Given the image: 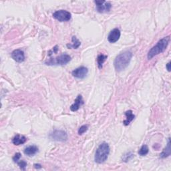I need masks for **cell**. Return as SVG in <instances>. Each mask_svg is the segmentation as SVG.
I'll return each instance as SVG.
<instances>
[{
  "mask_svg": "<svg viewBox=\"0 0 171 171\" xmlns=\"http://www.w3.org/2000/svg\"><path fill=\"white\" fill-rule=\"evenodd\" d=\"M88 73V70L87 68L84 66H80L76 68L74 71H72V74L78 79H83L87 76Z\"/></svg>",
  "mask_w": 171,
  "mask_h": 171,
  "instance_id": "8",
  "label": "cell"
},
{
  "mask_svg": "<svg viewBox=\"0 0 171 171\" xmlns=\"http://www.w3.org/2000/svg\"><path fill=\"white\" fill-rule=\"evenodd\" d=\"M53 18L59 22H63L70 21L72 18V15L69 12L63 10V9H60V10H58L53 13Z\"/></svg>",
  "mask_w": 171,
  "mask_h": 171,
  "instance_id": "5",
  "label": "cell"
},
{
  "mask_svg": "<svg viewBox=\"0 0 171 171\" xmlns=\"http://www.w3.org/2000/svg\"><path fill=\"white\" fill-rule=\"evenodd\" d=\"M88 129V125H83L78 130V134L82 135L84 133H85L86 132Z\"/></svg>",
  "mask_w": 171,
  "mask_h": 171,
  "instance_id": "19",
  "label": "cell"
},
{
  "mask_svg": "<svg viewBox=\"0 0 171 171\" xmlns=\"http://www.w3.org/2000/svg\"><path fill=\"white\" fill-rule=\"evenodd\" d=\"M21 156H22V155H21V154H20V153H16L15 155H14L13 157V162L17 163L18 162V161H19V160H20V158H21Z\"/></svg>",
  "mask_w": 171,
  "mask_h": 171,
  "instance_id": "22",
  "label": "cell"
},
{
  "mask_svg": "<svg viewBox=\"0 0 171 171\" xmlns=\"http://www.w3.org/2000/svg\"><path fill=\"white\" fill-rule=\"evenodd\" d=\"M133 58V53L130 51H125L116 56L114 62V66L116 71L121 72L128 66Z\"/></svg>",
  "mask_w": 171,
  "mask_h": 171,
  "instance_id": "1",
  "label": "cell"
},
{
  "mask_svg": "<svg viewBox=\"0 0 171 171\" xmlns=\"http://www.w3.org/2000/svg\"><path fill=\"white\" fill-rule=\"evenodd\" d=\"M110 154V146L108 143H102L96 151L94 156L95 162L98 164L104 163Z\"/></svg>",
  "mask_w": 171,
  "mask_h": 171,
  "instance_id": "3",
  "label": "cell"
},
{
  "mask_svg": "<svg viewBox=\"0 0 171 171\" xmlns=\"http://www.w3.org/2000/svg\"><path fill=\"white\" fill-rule=\"evenodd\" d=\"M170 42V36L164 37L158 42L156 44L153 46L148 51L147 58L148 60H151L155 56H157L160 53H163L167 49L168 43Z\"/></svg>",
  "mask_w": 171,
  "mask_h": 171,
  "instance_id": "2",
  "label": "cell"
},
{
  "mask_svg": "<svg viewBox=\"0 0 171 171\" xmlns=\"http://www.w3.org/2000/svg\"><path fill=\"white\" fill-rule=\"evenodd\" d=\"M170 138H168L167 147L163 150V151L161 153L160 156L162 158H164L168 157V156H170Z\"/></svg>",
  "mask_w": 171,
  "mask_h": 171,
  "instance_id": "16",
  "label": "cell"
},
{
  "mask_svg": "<svg viewBox=\"0 0 171 171\" xmlns=\"http://www.w3.org/2000/svg\"><path fill=\"white\" fill-rule=\"evenodd\" d=\"M49 136L52 140L58 142H66L68 140V134L66 132L63 130H53Z\"/></svg>",
  "mask_w": 171,
  "mask_h": 171,
  "instance_id": "6",
  "label": "cell"
},
{
  "mask_svg": "<svg viewBox=\"0 0 171 171\" xmlns=\"http://www.w3.org/2000/svg\"><path fill=\"white\" fill-rule=\"evenodd\" d=\"M148 152H149V149H148V146L144 144L139 150L138 154H139V155H140L142 156H146V154H147L148 153Z\"/></svg>",
  "mask_w": 171,
  "mask_h": 171,
  "instance_id": "18",
  "label": "cell"
},
{
  "mask_svg": "<svg viewBox=\"0 0 171 171\" xmlns=\"http://www.w3.org/2000/svg\"><path fill=\"white\" fill-rule=\"evenodd\" d=\"M71 60V57L67 54V53H63V54L60 55L54 59H51L48 62H46V63L49 66L52 65H60V66H63L66 65L67 63Z\"/></svg>",
  "mask_w": 171,
  "mask_h": 171,
  "instance_id": "4",
  "label": "cell"
},
{
  "mask_svg": "<svg viewBox=\"0 0 171 171\" xmlns=\"http://www.w3.org/2000/svg\"><path fill=\"white\" fill-rule=\"evenodd\" d=\"M125 115L126 116V119L123 122V124L125 126H128V125L130 124V123H131V122L134 119L135 116L133 114V111H132V110L126 111L125 112Z\"/></svg>",
  "mask_w": 171,
  "mask_h": 171,
  "instance_id": "14",
  "label": "cell"
},
{
  "mask_svg": "<svg viewBox=\"0 0 171 171\" xmlns=\"http://www.w3.org/2000/svg\"><path fill=\"white\" fill-rule=\"evenodd\" d=\"M72 44H67V47L69 49H72V48L77 49V48H78L80 46L81 42L78 40V39L76 38V37L73 36L72 39Z\"/></svg>",
  "mask_w": 171,
  "mask_h": 171,
  "instance_id": "15",
  "label": "cell"
},
{
  "mask_svg": "<svg viewBox=\"0 0 171 171\" xmlns=\"http://www.w3.org/2000/svg\"><path fill=\"white\" fill-rule=\"evenodd\" d=\"M108 56L104 55V54H100L98 56L97 58V63H98V66L99 69H102V64H103L104 62L106 60Z\"/></svg>",
  "mask_w": 171,
  "mask_h": 171,
  "instance_id": "17",
  "label": "cell"
},
{
  "mask_svg": "<svg viewBox=\"0 0 171 171\" xmlns=\"http://www.w3.org/2000/svg\"><path fill=\"white\" fill-rule=\"evenodd\" d=\"M120 38V31L118 28H114L112 30L108 36V40L110 43H115Z\"/></svg>",
  "mask_w": 171,
  "mask_h": 171,
  "instance_id": "9",
  "label": "cell"
},
{
  "mask_svg": "<svg viewBox=\"0 0 171 171\" xmlns=\"http://www.w3.org/2000/svg\"><path fill=\"white\" fill-rule=\"evenodd\" d=\"M133 156H134V154L133 153H127L126 154H124V158H123V159L124 162H128V161H129L133 157Z\"/></svg>",
  "mask_w": 171,
  "mask_h": 171,
  "instance_id": "21",
  "label": "cell"
},
{
  "mask_svg": "<svg viewBox=\"0 0 171 171\" xmlns=\"http://www.w3.org/2000/svg\"><path fill=\"white\" fill-rule=\"evenodd\" d=\"M83 104H84V101H83L82 96V95H78L74 100V104L70 106V110L72 112H76L79 110Z\"/></svg>",
  "mask_w": 171,
  "mask_h": 171,
  "instance_id": "11",
  "label": "cell"
},
{
  "mask_svg": "<svg viewBox=\"0 0 171 171\" xmlns=\"http://www.w3.org/2000/svg\"><path fill=\"white\" fill-rule=\"evenodd\" d=\"M34 166H35V167L36 168H41L42 167H41V164H34Z\"/></svg>",
  "mask_w": 171,
  "mask_h": 171,
  "instance_id": "24",
  "label": "cell"
},
{
  "mask_svg": "<svg viewBox=\"0 0 171 171\" xmlns=\"http://www.w3.org/2000/svg\"><path fill=\"white\" fill-rule=\"evenodd\" d=\"M170 62H168V63H167V66H166V67H167V69L168 70V72H170Z\"/></svg>",
  "mask_w": 171,
  "mask_h": 171,
  "instance_id": "23",
  "label": "cell"
},
{
  "mask_svg": "<svg viewBox=\"0 0 171 171\" xmlns=\"http://www.w3.org/2000/svg\"><path fill=\"white\" fill-rule=\"evenodd\" d=\"M18 166L19 167V168H20L22 170H26V168L27 167V163L25 162L24 160H20V161H18V162L17 163Z\"/></svg>",
  "mask_w": 171,
  "mask_h": 171,
  "instance_id": "20",
  "label": "cell"
},
{
  "mask_svg": "<svg viewBox=\"0 0 171 171\" xmlns=\"http://www.w3.org/2000/svg\"><path fill=\"white\" fill-rule=\"evenodd\" d=\"M39 151L38 147L36 145L29 146L24 150V154L28 156H32L36 154Z\"/></svg>",
  "mask_w": 171,
  "mask_h": 171,
  "instance_id": "12",
  "label": "cell"
},
{
  "mask_svg": "<svg viewBox=\"0 0 171 171\" xmlns=\"http://www.w3.org/2000/svg\"><path fill=\"white\" fill-rule=\"evenodd\" d=\"M96 5V11L99 13H106L110 11L112 4L110 2L105 1H98L96 0L94 2Z\"/></svg>",
  "mask_w": 171,
  "mask_h": 171,
  "instance_id": "7",
  "label": "cell"
},
{
  "mask_svg": "<svg viewBox=\"0 0 171 171\" xmlns=\"http://www.w3.org/2000/svg\"><path fill=\"white\" fill-rule=\"evenodd\" d=\"M27 141V138L24 136H21L19 134H17L13 137L12 139V143L15 145H21L26 143Z\"/></svg>",
  "mask_w": 171,
  "mask_h": 171,
  "instance_id": "13",
  "label": "cell"
},
{
  "mask_svg": "<svg viewBox=\"0 0 171 171\" xmlns=\"http://www.w3.org/2000/svg\"><path fill=\"white\" fill-rule=\"evenodd\" d=\"M12 57L13 59L16 61L17 62H23L24 60H25V55H24V52L19 50V49H18V50H13L12 53Z\"/></svg>",
  "mask_w": 171,
  "mask_h": 171,
  "instance_id": "10",
  "label": "cell"
}]
</instances>
